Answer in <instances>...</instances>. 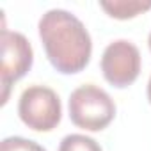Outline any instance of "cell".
Masks as SVG:
<instances>
[{"mask_svg":"<svg viewBox=\"0 0 151 151\" xmlns=\"http://www.w3.org/2000/svg\"><path fill=\"white\" fill-rule=\"evenodd\" d=\"M39 37L50 64L62 75L80 73L91 60L93 41L86 25L66 9H50L39 20Z\"/></svg>","mask_w":151,"mask_h":151,"instance_id":"obj_1","label":"cell"},{"mask_svg":"<svg viewBox=\"0 0 151 151\" xmlns=\"http://www.w3.org/2000/svg\"><path fill=\"white\" fill-rule=\"evenodd\" d=\"M69 117L75 126L82 130L100 132L116 117V103L101 87L86 84L77 87L69 96Z\"/></svg>","mask_w":151,"mask_h":151,"instance_id":"obj_2","label":"cell"},{"mask_svg":"<svg viewBox=\"0 0 151 151\" xmlns=\"http://www.w3.org/2000/svg\"><path fill=\"white\" fill-rule=\"evenodd\" d=\"M18 116L34 132H52L62 117L60 98L46 86H30L20 96Z\"/></svg>","mask_w":151,"mask_h":151,"instance_id":"obj_3","label":"cell"},{"mask_svg":"<svg viewBox=\"0 0 151 151\" xmlns=\"http://www.w3.org/2000/svg\"><path fill=\"white\" fill-rule=\"evenodd\" d=\"M2 43V64H0V80H2V103L7 101L9 87L16 80L29 73L34 62V52L30 41L20 34L7 29H2L0 34Z\"/></svg>","mask_w":151,"mask_h":151,"instance_id":"obj_4","label":"cell"},{"mask_svg":"<svg viewBox=\"0 0 151 151\" xmlns=\"http://www.w3.org/2000/svg\"><path fill=\"white\" fill-rule=\"evenodd\" d=\"M140 52L139 48L126 39L112 41L101 55V73L105 80L117 87H128L132 86L139 73H140Z\"/></svg>","mask_w":151,"mask_h":151,"instance_id":"obj_5","label":"cell"},{"mask_svg":"<svg viewBox=\"0 0 151 151\" xmlns=\"http://www.w3.org/2000/svg\"><path fill=\"white\" fill-rule=\"evenodd\" d=\"M100 6L109 13V16L117 20H128L151 9V0H147V2H142V0H112V2H100Z\"/></svg>","mask_w":151,"mask_h":151,"instance_id":"obj_6","label":"cell"},{"mask_svg":"<svg viewBox=\"0 0 151 151\" xmlns=\"http://www.w3.org/2000/svg\"><path fill=\"white\" fill-rule=\"evenodd\" d=\"M59 151H103V149L94 139H91L87 135L71 133L60 140Z\"/></svg>","mask_w":151,"mask_h":151,"instance_id":"obj_7","label":"cell"},{"mask_svg":"<svg viewBox=\"0 0 151 151\" xmlns=\"http://www.w3.org/2000/svg\"><path fill=\"white\" fill-rule=\"evenodd\" d=\"M0 151H46L41 144L23 137H6L0 144Z\"/></svg>","mask_w":151,"mask_h":151,"instance_id":"obj_8","label":"cell"},{"mask_svg":"<svg viewBox=\"0 0 151 151\" xmlns=\"http://www.w3.org/2000/svg\"><path fill=\"white\" fill-rule=\"evenodd\" d=\"M147 100L151 103V77H149V82H147Z\"/></svg>","mask_w":151,"mask_h":151,"instance_id":"obj_9","label":"cell"},{"mask_svg":"<svg viewBox=\"0 0 151 151\" xmlns=\"http://www.w3.org/2000/svg\"><path fill=\"white\" fill-rule=\"evenodd\" d=\"M147 45H149V52H151V32H149V37H147Z\"/></svg>","mask_w":151,"mask_h":151,"instance_id":"obj_10","label":"cell"}]
</instances>
